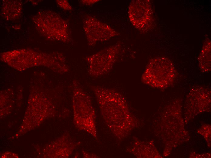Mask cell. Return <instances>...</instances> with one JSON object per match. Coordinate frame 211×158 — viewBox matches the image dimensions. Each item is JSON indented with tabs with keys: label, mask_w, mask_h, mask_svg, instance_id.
Listing matches in <instances>:
<instances>
[{
	"label": "cell",
	"mask_w": 211,
	"mask_h": 158,
	"mask_svg": "<svg viewBox=\"0 0 211 158\" xmlns=\"http://www.w3.org/2000/svg\"><path fill=\"white\" fill-rule=\"evenodd\" d=\"M128 15L131 23L140 32H146L151 27L153 16L149 1H132L129 7Z\"/></svg>",
	"instance_id": "cell-5"
},
{
	"label": "cell",
	"mask_w": 211,
	"mask_h": 158,
	"mask_svg": "<svg viewBox=\"0 0 211 158\" xmlns=\"http://www.w3.org/2000/svg\"><path fill=\"white\" fill-rule=\"evenodd\" d=\"M176 73L172 62L164 57L151 59L141 77L144 84L152 87L164 89L174 82Z\"/></svg>",
	"instance_id": "cell-2"
},
{
	"label": "cell",
	"mask_w": 211,
	"mask_h": 158,
	"mask_svg": "<svg viewBox=\"0 0 211 158\" xmlns=\"http://www.w3.org/2000/svg\"><path fill=\"white\" fill-rule=\"evenodd\" d=\"M199 67L202 72H207L211 70L210 43L205 44L199 57Z\"/></svg>",
	"instance_id": "cell-6"
},
{
	"label": "cell",
	"mask_w": 211,
	"mask_h": 158,
	"mask_svg": "<svg viewBox=\"0 0 211 158\" xmlns=\"http://www.w3.org/2000/svg\"><path fill=\"white\" fill-rule=\"evenodd\" d=\"M83 26L88 45L90 46L119 35L109 25L90 15H84Z\"/></svg>",
	"instance_id": "cell-4"
},
{
	"label": "cell",
	"mask_w": 211,
	"mask_h": 158,
	"mask_svg": "<svg viewBox=\"0 0 211 158\" xmlns=\"http://www.w3.org/2000/svg\"><path fill=\"white\" fill-rule=\"evenodd\" d=\"M99 0H81V2L82 4L85 5H89L94 4L96 2H99Z\"/></svg>",
	"instance_id": "cell-8"
},
{
	"label": "cell",
	"mask_w": 211,
	"mask_h": 158,
	"mask_svg": "<svg viewBox=\"0 0 211 158\" xmlns=\"http://www.w3.org/2000/svg\"><path fill=\"white\" fill-rule=\"evenodd\" d=\"M57 2L59 5L63 9L69 10L72 9V7L66 1H58Z\"/></svg>",
	"instance_id": "cell-7"
},
{
	"label": "cell",
	"mask_w": 211,
	"mask_h": 158,
	"mask_svg": "<svg viewBox=\"0 0 211 158\" xmlns=\"http://www.w3.org/2000/svg\"><path fill=\"white\" fill-rule=\"evenodd\" d=\"M121 48V43L118 42L86 57L89 75L97 77L109 73L117 60Z\"/></svg>",
	"instance_id": "cell-3"
},
{
	"label": "cell",
	"mask_w": 211,
	"mask_h": 158,
	"mask_svg": "<svg viewBox=\"0 0 211 158\" xmlns=\"http://www.w3.org/2000/svg\"><path fill=\"white\" fill-rule=\"evenodd\" d=\"M92 88L101 113L109 128L119 139H123L137 127V118L131 112L125 98L120 92L99 86Z\"/></svg>",
	"instance_id": "cell-1"
}]
</instances>
